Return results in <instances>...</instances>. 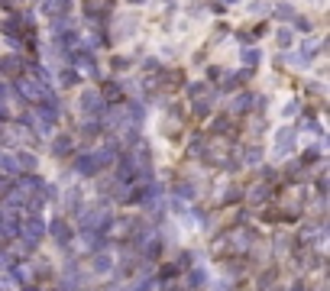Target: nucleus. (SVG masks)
Listing matches in <instances>:
<instances>
[{
    "label": "nucleus",
    "mask_w": 330,
    "mask_h": 291,
    "mask_svg": "<svg viewBox=\"0 0 330 291\" xmlns=\"http://www.w3.org/2000/svg\"><path fill=\"white\" fill-rule=\"evenodd\" d=\"M295 146H298L295 130L292 126H282V130L275 133V139H272V155H275V159H288V155L295 152Z\"/></svg>",
    "instance_id": "obj_1"
},
{
    "label": "nucleus",
    "mask_w": 330,
    "mask_h": 291,
    "mask_svg": "<svg viewBox=\"0 0 330 291\" xmlns=\"http://www.w3.org/2000/svg\"><path fill=\"white\" fill-rule=\"evenodd\" d=\"M78 107H81V114H85V116H104V114H107V100L100 97L94 87H88V91L78 97Z\"/></svg>",
    "instance_id": "obj_2"
},
{
    "label": "nucleus",
    "mask_w": 330,
    "mask_h": 291,
    "mask_svg": "<svg viewBox=\"0 0 330 291\" xmlns=\"http://www.w3.org/2000/svg\"><path fill=\"white\" fill-rule=\"evenodd\" d=\"M16 94L23 100H32V104H39V100L49 94V87L42 85V81H32V78H16Z\"/></svg>",
    "instance_id": "obj_3"
},
{
    "label": "nucleus",
    "mask_w": 330,
    "mask_h": 291,
    "mask_svg": "<svg viewBox=\"0 0 330 291\" xmlns=\"http://www.w3.org/2000/svg\"><path fill=\"white\" fill-rule=\"evenodd\" d=\"M110 223H114V217L107 214V210H85V214H81V227H85L88 233H104L110 227Z\"/></svg>",
    "instance_id": "obj_4"
},
{
    "label": "nucleus",
    "mask_w": 330,
    "mask_h": 291,
    "mask_svg": "<svg viewBox=\"0 0 330 291\" xmlns=\"http://www.w3.org/2000/svg\"><path fill=\"white\" fill-rule=\"evenodd\" d=\"M20 230H23V239H26V243L36 246L39 239L46 236V223H42V220H26L23 227H20Z\"/></svg>",
    "instance_id": "obj_5"
},
{
    "label": "nucleus",
    "mask_w": 330,
    "mask_h": 291,
    "mask_svg": "<svg viewBox=\"0 0 330 291\" xmlns=\"http://www.w3.org/2000/svg\"><path fill=\"white\" fill-rule=\"evenodd\" d=\"M110 268H114V253H97L91 259V272L94 275H107Z\"/></svg>",
    "instance_id": "obj_6"
},
{
    "label": "nucleus",
    "mask_w": 330,
    "mask_h": 291,
    "mask_svg": "<svg viewBox=\"0 0 330 291\" xmlns=\"http://www.w3.org/2000/svg\"><path fill=\"white\" fill-rule=\"evenodd\" d=\"M13 165H16V172H36L39 159L32 152H13Z\"/></svg>",
    "instance_id": "obj_7"
},
{
    "label": "nucleus",
    "mask_w": 330,
    "mask_h": 291,
    "mask_svg": "<svg viewBox=\"0 0 330 291\" xmlns=\"http://www.w3.org/2000/svg\"><path fill=\"white\" fill-rule=\"evenodd\" d=\"M0 71H3V75H20V71H23V61L16 58V55H7V58H0Z\"/></svg>",
    "instance_id": "obj_8"
},
{
    "label": "nucleus",
    "mask_w": 330,
    "mask_h": 291,
    "mask_svg": "<svg viewBox=\"0 0 330 291\" xmlns=\"http://www.w3.org/2000/svg\"><path fill=\"white\" fill-rule=\"evenodd\" d=\"M256 104V97L253 94H240V97H233V104H230V110L233 114H246V110Z\"/></svg>",
    "instance_id": "obj_9"
},
{
    "label": "nucleus",
    "mask_w": 330,
    "mask_h": 291,
    "mask_svg": "<svg viewBox=\"0 0 330 291\" xmlns=\"http://www.w3.org/2000/svg\"><path fill=\"white\" fill-rule=\"evenodd\" d=\"M46 230L52 233V236L59 239V243H68V227H65V220H52V223L46 227Z\"/></svg>",
    "instance_id": "obj_10"
},
{
    "label": "nucleus",
    "mask_w": 330,
    "mask_h": 291,
    "mask_svg": "<svg viewBox=\"0 0 330 291\" xmlns=\"http://www.w3.org/2000/svg\"><path fill=\"white\" fill-rule=\"evenodd\" d=\"M240 58H243V65H246V68H256V65H259V58H262V52H259V49H249V46H246L243 49V52H240Z\"/></svg>",
    "instance_id": "obj_11"
},
{
    "label": "nucleus",
    "mask_w": 330,
    "mask_h": 291,
    "mask_svg": "<svg viewBox=\"0 0 330 291\" xmlns=\"http://www.w3.org/2000/svg\"><path fill=\"white\" fill-rule=\"evenodd\" d=\"M65 3H68V0H42V13H49V16H59L61 10H65Z\"/></svg>",
    "instance_id": "obj_12"
},
{
    "label": "nucleus",
    "mask_w": 330,
    "mask_h": 291,
    "mask_svg": "<svg viewBox=\"0 0 330 291\" xmlns=\"http://www.w3.org/2000/svg\"><path fill=\"white\" fill-rule=\"evenodd\" d=\"M52 152H55V155H68V152H71V136H59V139L52 143Z\"/></svg>",
    "instance_id": "obj_13"
},
{
    "label": "nucleus",
    "mask_w": 330,
    "mask_h": 291,
    "mask_svg": "<svg viewBox=\"0 0 330 291\" xmlns=\"http://www.w3.org/2000/svg\"><path fill=\"white\" fill-rule=\"evenodd\" d=\"M0 29L7 32V36H20V16H10V20H3V23H0Z\"/></svg>",
    "instance_id": "obj_14"
},
{
    "label": "nucleus",
    "mask_w": 330,
    "mask_h": 291,
    "mask_svg": "<svg viewBox=\"0 0 330 291\" xmlns=\"http://www.w3.org/2000/svg\"><path fill=\"white\" fill-rule=\"evenodd\" d=\"M59 81H61V85H78V81H81V75H78V71L75 68H65V71H61V75H59Z\"/></svg>",
    "instance_id": "obj_15"
},
{
    "label": "nucleus",
    "mask_w": 330,
    "mask_h": 291,
    "mask_svg": "<svg viewBox=\"0 0 330 291\" xmlns=\"http://www.w3.org/2000/svg\"><path fill=\"white\" fill-rule=\"evenodd\" d=\"M243 159H246V165H259V162H262V149H259V146L246 149V152H243Z\"/></svg>",
    "instance_id": "obj_16"
},
{
    "label": "nucleus",
    "mask_w": 330,
    "mask_h": 291,
    "mask_svg": "<svg viewBox=\"0 0 330 291\" xmlns=\"http://www.w3.org/2000/svg\"><path fill=\"white\" fill-rule=\"evenodd\" d=\"M275 16H278V20H295L298 13H295L292 3H278V7H275Z\"/></svg>",
    "instance_id": "obj_17"
},
{
    "label": "nucleus",
    "mask_w": 330,
    "mask_h": 291,
    "mask_svg": "<svg viewBox=\"0 0 330 291\" xmlns=\"http://www.w3.org/2000/svg\"><path fill=\"white\" fill-rule=\"evenodd\" d=\"M275 42H278V46H282V49H288V46H292V42H295L292 29H278V32H275Z\"/></svg>",
    "instance_id": "obj_18"
},
{
    "label": "nucleus",
    "mask_w": 330,
    "mask_h": 291,
    "mask_svg": "<svg viewBox=\"0 0 330 291\" xmlns=\"http://www.w3.org/2000/svg\"><path fill=\"white\" fill-rule=\"evenodd\" d=\"M194 114H198V116H208L210 114V100H194Z\"/></svg>",
    "instance_id": "obj_19"
},
{
    "label": "nucleus",
    "mask_w": 330,
    "mask_h": 291,
    "mask_svg": "<svg viewBox=\"0 0 330 291\" xmlns=\"http://www.w3.org/2000/svg\"><path fill=\"white\" fill-rule=\"evenodd\" d=\"M133 291H152V282H149V278H139V282L133 285Z\"/></svg>",
    "instance_id": "obj_20"
},
{
    "label": "nucleus",
    "mask_w": 330,
    "mask_h": 291,
    "mask_svg": "<svg viewBox=\"0 0 330 291\" xmlns=\"http://www.w3.org/2000/svg\"><path fill=\"white\" fill-rule=\"evenodd\" d=\"M282 114H285V116H295V114H298V100H288Z\"/></svg>",
    "instance_id": "obj_21"
},
{
    "label": "nucleus",
    "mask_w": 330,
    "mask_h": 291,
    "mask_svg": "<svg viewBox=\"0 0 330 291\" xmlns=\"http://www.w3.org/2000/svg\"><path fill=\"white\" fill-rule=\"evenodd\" d=\"M188 91H191V97H198V94H208V85L201 81V85H191V87H188Z\"/></svg>",
    "instance_id": "obj_22"
},
{
    "label": "nucleus",
    "mask_w": 330,
    "mask_h": 291,
    "mask_svg": "<svg viewBox=\"0 0 330 291\" xmlns=\"http://www.w3.org/2000/svg\"><path fill=\"white\" fill-rule=\"evenodd\" d=\"M295 23H298V26H301V29H304V32H307V29H311V23H307L304 16H295Z\"/></svg>",
    "instance_id": "obj_23"
},
{
    "label": "nucleus",
    "mask_w": 330,
    "mask_h": 291,
    "mask_svg": "<svg viewBox=\"0 0 330 291\" xmlns=\"http://www.w3.org/2000/svg\"><path fill=\"white\" fill-rule=\"evenodd\" d=\"M3 97H7V87H3V85H0V100H3Z\"/></svg>",
    "instance_id": "obj_24"
},
{
    "label": "nucleus",
    "mask_w": 330,
    "mask_h": 291,
    "mask_svg": "<svg viewBox=\"0 0 330 291\" xmlns=\"http://www.w3.org/2000/svg\"><path fill=\"white\" fill-rule=\"evenodd\" d=\"M133 3H143V0H133Z\"/></svg>",
    "instance_id": "obj_25"
},
{
    "label": "nucleus",
    "mask_w": 330,
    "mask_h": 291,
    "mask_svg": "<svg viewBox=\"0 0 330 291\" xmlns=\"http://www.w3.org/2000/svg\"><path fill=\"white\" fill-rule=\"evenodd\" d=\"M26 291H36V288H26Z\"/></svg>",
    "instance_id": "obj_26"
}]
</instances>
